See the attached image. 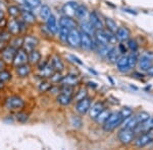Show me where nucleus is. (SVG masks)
<instances>
[{"instance_id":"nucleus-39","label":"nucleus","mask_w":153,"mask_h":150,"mask_svg":"<svg viewBox=\"0 0 153 150\" xmlns=\"http://www.w3.org/2000/svg\"><path fill=\"white\" fill-rule=\"evenodd\" d=\"M128 60H129L130 69H131V68H134L136 66V64H137V62H138V57H137V55L135 54V52H133L131 55L128 56Z\"/></svg>"},{"instance_id":"nucleus-35","label":"nucleus","mask_w":153,"mask_h":150,"mask_svg":"<svg viewBox=\"0 0 153 150\" xmlns=\"http://www.w3.org/2000/svg\"><path fill=\"white\" fill-rule=\"evenodd\" d=\"M71 29L65 28V26H60L58 29V31H59V39H60L62 42L66 43V40H68V33H70Z\"/></svg>"},{"instance_id":"nucleus-4","label":"nucleus","mask_w":153,"mask_h":150,"mask_svg":"<svg viewBox=\"0 0 153 150\" xmlns=\"http://www.w3.org/2000/svg\"><path fill=\"white\" fill-rule=\"evenodd\" d=\"M66 43L73 48H78L81 46V33L76 29H73L70 31L68 36Z\"/></svg>"},{"instance_id":"nucleus-21","label":"nucleus","mask_w":153,"mask_h":150,"mask_svg":"<svg viewBox=\"0 0 153 150\" xmlns=\"http://www.w3.org/2000/svg\"><path fill=\"white\" fill-rule=\"evenodd\" d=\"M47 23V29H49L51 34H56L58 33V26H57V21H56V18L53 14H51L48 18V19L46 20Z\"/></svg>"},{"instance_id":"nucleus-24","label":"nucleus","mask_w":153,"mask_h":150,"mask_svg":"<svg viewBox=\"0 0 153 150\" xmlns=\"http://www.w3.org/2000/svg\"><path fill=\"white\" fill-rule=\"evenodd\" d=\"M21 15L24 19V21L27 23H34L36 21L35 15L29 9H23V10H21Z\"/></svg>"},{"instance_id":"nucleus-28","label":"nucleus","mask_w":153,"mask_h":150,"mask_svg":"<svg viewBox=\"0 0 153 150\" xmlns=\"http://www.w3.org/2000/svg\"><path fill=\"white\" fill-rule=\"evenodd\" d=\"M73 102V95L65 94V93L59 92L57 97V102L61 105H71V102Z\"/></svg>"},{"instance_id":"nucleus-2","label":"nucleus","mask_w":153,"mask_h":150,"mask_svg":"<svg viewBox=\"0 0 153 150\" xmlns=\"http://www.w3.org/2000/svg\"><path fill=\"white\" fill-rule=\"evenodd\" d=\"M5 107L9 110H21L22 109H24L25 102L23 100V98L13 95V97H10L6 100Z\"/></svg>"},{"instance_id":"nucleus-11","label":"nucleus","mask_w":153,"mask_h":150,"mask_svg":"<svg viewBox=\"0 0 153 150\" xmlns=\"http://www.w3.org/2000/svg\"><path fill=\"white\" fill-rule=\"evenodd\" d=\"M28 62V53L26 51L22 50H16V54L14 56V59H13V64L16 66H19V65H23V64Z\"/></svg>"},{"instance_id":"nucleus-53","label":"nucleus","mask_w":153,"mask_h":150,"mask_svg":"<svg viewBox=\"0 0 153 150\" xmlns=\"http://www.w3.org/2000/svg\"><path fill=\"white\" fill-rule=\"evenodd\" d=\"M2 88H4V82L0 80V89H2Z\"/></svg>"},{"instance_id":"nucleus-29","label":"nucleus","mask_w":153,"mask_h":150,"mask_svg":"<svg viewBox=\"0 0 153 150\" xmlns=\"http://www.w3.org/2000/svg\"><path fill=\"white\" fill-rule=\"evenodd\" d=\"M88 15V9L87 7L85 5H83V4H81V5H78L76 9V14L75 16H76L79 19H81V20H84V18H86V16Z\"/></svg>"},{"instance_id":"nucleus-10","label":"nucleus","mask_w":153,"mask_h":150,"mask_svg":"<svg viewBox=\"0 0 153 150\" xmlns=\"http://www.w3.org/2000/svg\"><path fill=\"white\" fill-rule=\"evenodd\" d=\"M139 62V67L142 71H147L153 64V59L149 54H145L141 56V58L138 60Z\"/></svg>"},{"instance_id":"nucleus-34","label":"nucleus","mask_w":153,"mask_h":150,"mask_svg":"<svg viewBox=\"0 0 153 150\" xmlns=\"http://www.w3.org/2000/svg\"><path fill=\"white\" fill-rule=\"evenodd\" d=\"M25 4L29 7L30 9H36L41 6V0H24Z\"/></svg>"},{"instance_id":"nucleus-7","label":"nucleus","mask_w":153,"mask_h":150,"mask_svg":"<svg viewBox=\"0 0 153 150\" xmlns=\"http://www.w3.org/2000/svg\"><path fill=\"white\" fill-rule=\"evenodd\" d=\"M38 44H39V40L37 38L32 36H27L26 38H24V43H23L24 50L27 53L31 52V51L35 50V48L38 46Z\"/></svg>"},{"instance_id":"nucleus-17","label":"nucleus","mask_w":153,"mask_h":150,"mask_svg":"<svg viewBox=\"0 0 153 150\" xmlns=\"http://www.w3.org/2000/svg\"><path fill=\"white\" fill-rule=\"evenodd\" d=\"M89 16H90V23L93 24V26H94L96 29H103L104 23H103V21L101 20L100 16L98 15L95 11L91 12Z\"/></svg>"},{"instance_id":"nucleus-37","label":"nucleus","mask_w":153,"mask_h":150,"mask_svg":"<svg viewBox=\"0 0 153 150\" xmlns=\"http://www.w3.org/2000/svg\"><path fill=\"white\" fill-rule=\"evenodd\" d=\"M52 86V82L50 81H46V80H43L42 82L39 84V90L42 92H45V91H48L50 89V87Z\"/></svg>"},{"instance_id":"nucleus-44","label":"nucleus","mask_w":153,"mask_h":150,"mask_svg":"<svg viewBox=\"0 0 153 150\" xmlns=\"http://www.w3.org/2000/svg\"><path fill=\"white\" fill-rule=\"evenodd\" d=\"M23 43L24 38H16L14 41H12V47H14L16 49L21 48V47H23Z\"/></svg>"},{"instance_id":"nucleus-33","label":"nucleus","mask_w":153,"mask_h":150,"mask_svg":"<svg viewBox=\"0 0 153 150\" xmlns=\"http://www.w3.org/2000/svg\"><path fill=\"white\" fill-rule=\"evenodd\" d=\"M134 116H135L136 120H137V122L139 125L142 124L143 122H145L146 120H148L150 118V115L146 112H139L138 114H136ZM139 125H138V126H139Z\"/></svg>"},{"instance_id":"nucleus-1","label":"nucleus","mask_w":153,"mask_h":150,"mask_svg":"<svg viewBox=\"0 0 153 150\" xmlns=\"http://www.w3.org/2000/svg\"><path fill=\"white\" fill-rule=\"evenodd\" d=\"M123 117L120 116V112L118 113H113L108 116V118L105 120V122L103 123V129L106 132L113 131L117 127L120 126L123 123Z\"/></svg>"},{"instance_id":"nucleus-27","label":"nucleus","mask_w":153,"mask_h":150,"mask_svg":"<svg viewBox=\"0 0 153 150\" xmlns=\"http://www.w3.org/2000/svg\"><path fill=\"white\" fill-rule=\"evenodd\" d=\"M51 64H52L53 68L55 69V71H58V72H61L65 69V64L61 61V59L58 57L57 55H54L52 57V60H51Z\"/></svg>"},{"instance_id":"nucleus-32","label":"nucleus","mask_w":153,"mask_h":150,"mask_svg":"<svg viewBox=\"0 0 153 150\" xmlns=\"http://www.w3.org/2000/svg\"><path fill=\"white\" fill-rule=\"evenodd\" d=\"M51 9L48 5H42L40 9V18L43 20H47L49 16L51 15Z\"/></svg>"},{"instance_id":"nucleus-5","label":"nucleus","mask_w":153,"mask_h":150,"mask_svg":"<svg viewBox=\"0 0 153 150\" xmlns=\"http://www.w3.org/2000/svg\"><path fill=\"white\" fill-rule=\"evenodd\" d=\"M143 134L140 135L135 141V144L137 147H144L146 146L147 144H149L150 142L153 140V132L152 130L147 132H142Z\"/></svg>"},{"instance_id":"nucleus-8","label":"nucleus","mask_w":153,"mask_h":150,"mask_svg":"<svg viewBox=\"0 0 153 150\" xmlns=\"http://www.w3.org/2000/svg\"><path fill=\"white\" fill-rule=\"evenodd\" d=\"M81 33V46L84 50L86 51H91L93 49V45L94 42L92 41L91 36H89L88 34L84 33V31H80Z\"/></svg>"},{"instance_id":"nucleus-43","label":"nucleus","mask_w":153,"mask_h":150,"mask_svg":"<svg viewBox=\"0 0 153 150\" xmlns=\"http://www.w3.org/2000/svg\"><path fill=\"white\" fill-rule=\"evenodd\" d=\"M128 47L132 52H136L138 50V44L135 40H128Z\"/></svg>"},{"instance_id":"nucleus-30","label":"nucleus","mask_w":153,"mask_h":150,"mask_svg":"<svg viewBox=\"0 0 153 150\" xmlns=\"http://www.w3.org/2000/svg\"><path fill=\"white\" fill-rule=\"evenodd\" d=\"M28 61H30L31 64H38L41 61V54L40 52L36 50H33L29 52L28 55Z\"/></svg>"},{"instance_id":"nucleus-47","label":"nucleus","mask_w":153,"mask_h":150,"mask_svg":"<svg viewBox=\"0 0 153 150\" xmlns=\"http://www.w3.org/2000/svg\"><path fill=\"white\" fill-rule=\"evenodd\" d=\"M86 97H87V91H86L85 89H81L80 91L78 92V94L76 95V100H82V98Z\"/></svg>"},{"instance_id":"nucleus-45","label":"nucleus","mask_w":153,"mask_h":150,"mask_svg":"<svg viewBox=\"0 0 153 150\" xmlns=\"http://www.w3.org/2000/svg\"><path fill=\"white\" fill-rule=\"evenodd\" d=\"M16 119H18L19 122L25 123L27 120L29 119V117H28V115H27V114H24V113H19L18 116H16Z\"/></svg>"},{"instance_id":"nucleus-42","label":"nucleus","mask_w":153,"mask_h":150,"mask_svg":"<svg viewBox=\"0 0 153 150\" xmlns=\"http://www.w3.org/2000/svg\"><path fill=\"white\" fill-rule=\"evenodd\" d=\"M120 114L123 117V120H125V119H127V118H129L130 116H132L133 110L132 109H130V108H124V109H122V110L120 112Z\"/></svg>"},{"instance_id":"nucleus-50","label":"nucleus","mask_w":153,"mask_h":150,"mask_svg":"<svg viewBox=\"0 0 153 150\" xmlns=\"http://www.w3.org/2000/svg\"><path fill=\"white\" fill-rule=\"evenodd\" d=\"M7 26V20L5 18H1L0 19V28H4V26Z\"/></svg>"},{"instance_id":"nucleus-55","label":"nucleus","mask_w":153,"mask_h":150,"mask_svg":"<svg viewBox=\"0 0 153 150\" xmlns=\"http://www.w3.org/2000/svg\"><path fill=\"white\" fill-rule=\"evenodd\" d=\"M1 4H2V2H1V0H0V6H1Z\"/></svg>"},{"instance_id":"nucleus-38","label":"nucleus","mask_w":153,"mask_h":150,"mask_svg":"<svg viewBox=\"0 0 153 150\" xmlns=\"http://www.w3.org/2000/svg\"><path fill=\"white\" fill-rule=\"evenodd\" d=\"M8 13L12 18H16V16H19L21 14V9L16 5H11L8 7Z\"/></svg>"},{"instance_id":"nucleus-19","label":"nucleus","mask_w":153,"mask_h":150,"mask_svg":"<svg viewBox=\"0 0 153 150\" xmlns=\"http://www.w3.org/2000/svg\"><path fill=\"white\" fill-rule=\"evenodd\" d=\"M103 110H104V105H103L102 102H96L95 105H92V108L90 107V109H89V115H90V117L92 118V119H96V117H97Z\"/></svg>"},{"instance_id":"nucleus-23","label":"nucleus","mask_w":153,"mask_h":150,"mask_svg":"<svg viewBox=\"0 0 153 150\" xmlns=\"http://www.w3.org/2000/svg\"><path fill=\"white\" fill-rule=\"evenodd\" d=\"M106 56H107V58L110 63H117V60L120 58V56H122V53H120V51L118 50V49L111 48L109 51H108V53Z\"/></svg>"},{"instance_id":"nucleus-51","label":"nucleus","mask_w":153,"mask_h":150,"mask_svg":"<svg viewBox=\"0 0 153 150\" xmlns=\"http://www.w3.org/2000/svg\"><path fill=\"white\" fill-rule=\"evenodd\" d=\"M147 73H148V74H149L150 76H153V65L149 68V69L147 70Z\"/></svg>"},{"instance_id":"nucleus-25","label":"nucleus","mask_w":153,"mask_h":150,"mask_svg":"<svg viewBox=\"0 0 153 150\" xmlns=\"http://www.w3.org/2000/svg\"><path fill=\"white\" fill-rule=\"evenodd\" d=\"M81 29H82V31L88 34L89 36H93L95 34L96 29L93 26V24L90 23V20H84L81 23Z\"/></svg>"},{"instance_id":"nucleus-13","label":"nucleus","mask_w":153,"mask_h":150,"mask_svg":"<svg viewBox=\"0 0 153 150\" xmlns=\"http://www.w3.org/2000/svg\"><path fill=\"white\" fill-rule=\"evenodd\" d=\"M94 36L97 43L102 44V45H108L109 44V35L103 29H96Z\"/></svg>"},{"instance_id":"nucleus-12","label":"nucleus","mask_w":153,"mask_h":150,"mask_svg":"<svg viewBox=\"0 0 153 150\" xmlns=\"http://www.w3.org/2000/svg\"><path fill=\"white\" fill-rule=\"evenodd\" d=\"M130 37H131V31L126 26H120L115 31V38L120 42H127L128 40H130Z\"/></svg>"},{"instance_id":"nucleus-36","label":"nucleus","mask_w":153,"mask_h":150,"mask_svg":"<svg viewBox=\"0 0 153 150\" xmlns=\"http://www.w3.org/2000/svg\"><path fill=\"white\" fill-rule=\"evenodd\" d=\"M110 115V113L108 112V110H103L102 112L100 113L99 115L96 117V121H97V123H99V124H103V123L105 122V120L108 118V116Z\"/></svg>"},{"instance_id":"nucleus-16","label":"nucleus","mask_w":153,"mask_h":150,"mask_svg":"<svg viewBox=\"0 0 153 150\" xmlns=\"http://www.w3.org/2000/svg\"><path fill=\"white\" fill-rule=\"evenodd\" d=\"M7 26H8V31L10 35L16 36L22 31L21 23L19 20H16V19H12L9 23H7Z\"/></svg>"},{"instance_id":"nucleus-6","label":"nucleus","mask_w":153,"mask_h":150,"mask_svg":"<svg viewBox=\"0 0 153 150\" xmlns=\"http://www.w3.org/2000/svg\"><path fill=\"white\" fill-rule=\"evenodd\" d=\"M91 107V100L87 97L78 100L76 105V110L80 115H86L89 112V109Z\"/></svg>"},{"instance_id":"nucleus-41","label":"nucleus","mask_w":153,"mask_h":150,"mask_svg":"<svg viewBox=\"0 0 153 150\" xmlns=\"http://www.w3.org/2000/svg\"><path fill=\"white\" fill-rule=\"evenodd\" d=\"M11 79V74L8 72V71L2 70L0 71V80L3 81V82H7Z\"/></svg>"},{"instance_id":"nucleus-22","label":"nucleus","mask_w":153,"mask_h":150,"mask_svg":"<svg viewBox=\"0 0 153 150\" xmlns=\"http://www.w3.org/2000/svg\"><path fill=\"white\" fill-rule=\"evenodd\" d=\"M60 83L62 85H70V86H75L79 83V79L76 75L68 74L66 76H63L62 79H61Z\"/></svg>"},{"instance_id":"nucleus-54","label":"nucleus","mask_w":153,"mask_h":150,"mask_svg":"<svg viewBox=\"0 0 153 150\" xmlns=\"http://www.w3.org/2000/svg\"><path fill=\"white\" fill-rule=\"evenodd\" d=\"M3 18H4V13H3V11L0 10V19Z\"/></svg>"},{"instance_id":"nucleus-52","label":"nucleus","mask_w":153,"mask_h":150,"mask_svg":"<svg viewBox=\"0 0 153 150\" xmlns=\"http://www.w3.org/2000/svg\"><path fill=\"white\" fill-rule=\"evenodd\" d=\"M4 68V62L2 60H0V71H2Z\"/></svg>"},{"instance_id":"nucleus-14","label":"nucleus","mask_w":153,"mask_h":150,"mask_svg":"<svg viewBox=\"0 0 153 150\" xmlns=\"http://www.w3.org/2000/svg\"><path fill=\"white\" fill-rule=\"evenodd\" d=\"M79 4L76 2L74 1H70V2H66V3L63 5L62 7V10L65 13L66 16H70V18H74L76 14V9L78 7Z\"/></svg>"},{"instance_id":"nucleus-3","label":"nucleus","mask_w":153,"mask_h":150,"mask_svg":"<svg viewBox=\"0 0 153 150\" xmlns=\"http://www.w3.org/2000/svg\"><path fill=\"white\" fill-rule=\"evenodd\" d=\"M135 135H136L135 130L128 129V128H123V129L118 132L117 137H118V140H120L123 144L128 145L135 139Z\"/></svg>"},{"instance_id":"nucleus-46","label":"nucleus","mask_w":153,"mask_h":150,"mask_svg":"<svg viewBox=\"0 0 153 150\" xmlns=\"http://www.w3.org/2000/svg\"><path fill=\"white\" fill-rule=\"evenodd\" d=\"M71 125H73L74 127H81L82 126V121H81V119H79L78 117H73V119H71Z\"/></svg>"},{"instance_id":"nucleus-18","label":"nucleus","mask_w":153,"mask_h":150,"mask_svg":"<svg viewBox=\"0 0 153 150\" xmlns=\"http://www.w3.org/2000/svg\"><path fill=\"white\" fill-rule=\"evenodd\" d=\"M59 26H65V28L68 29H76V23L73 19V18H70V16H66V15L62 16V18L59 19Z\"/></svg>"},{"instance_id":"nucleus-48","label":"nucleus","mask_w":153,"mask_h":150,"mask_svg":"<svg viewBox=\"0 0 153 150\" xmlns=\"http://www.w3.org/2000/svg\"><path fill=\"white\" fill-rule=\"evenodd\" d=\"M68 57H70V59H71V60H73L75 63H78V64H80V65H83V62H82V61H81L78 57H76L75 55H70Z\"/></svg>"},{"instance_id":"nucleus-20","label":"nucleus","mask_w":153,"mask_h":150,"mask_svg":"<svg viewBox=\"0 0 153 150\" xmlns=\"http://www.w3.org/2000/svg\"><path fill=\"white\" fill-rule=\"evenodd\" d=\"M39 69H40V76H42V77H50V76L55 72V69L53 68L51 63H48V64H45V65L41 66Z\"/></svg>"},{"instance_id":"nucleus-49","label":"nucleus","mask_w":153,"mask_h":150,"mask_svg":"<svg viewBox=\"0 0 153 150\" xmlns=\"http://www.w3.org/2000/svg\"><path fill=\"white\" fill-rule=\"evenodd\" d=\"M7 47V44H6V41H3V40H0V52L4 50Z\"/></svg>"},{"instance_id":"nucleus-15","label":"nucleus","mask_w":153,"mask_h":150,"mask_svg":"<svg viewBox=\"0 0 153 150\" xmlns=\"http://www.w3.org/2000/svg\"><path fill=\"white\" fill-rule=\"evenodd\" d=\"M117 64V70L122 73H125L127 71L130 70V66H129V60H128V56L122 55L120 58L117 60V62L115 63Z\"/></svg>"},{"instance_id":"nucleus-9","label":"nucleus","mask_w":153,"mask_h":150,"mask_svg":"<svg viewBox=\"0 0 153 150\" xmlns=\"http://www.w3.org/2000/svg\"><path fill=\"white\" fill-rule=\"evenodd\" d=\"M1 53H2V59H3L4 62L12 63L13 62L14 56H16V49L12 46H9V47H6Z\"/></svg>"},{"instance_id":"nucleus-40","label":"nucleus","mask_w":153,"mask_h":150,"mask_svg":"<svg viewBox=\"0 0 153 150\" xmlns=\"http://www.w3.org/2000/svg\"><path fill=\"white\" fill-rule=\"evenodd\" d=\"M62 77H63V76L61 75V72L55 71V72H54L53 74L50 76V80H51V82H53V83H60Z\"/></svg>"},{"instance_id":"nucleus-26","label":"nucleus","mask_w":153,"mask_h":150,"mask_svg":"<svg viewBox=\"0 0 153 150\" xmlns=\"http://www.w3.org/2000/svg\"><path fill=\"white\" fill-rule=\"evenodd\" d=\"M16 73H18V75L19 77H27L30 72H31V67H30L29 64L25 63L23 65H19V66H16Z\"/></svg>"},{"instance_id":"nucleus-31","label":"nucleus","mask_w":153,"mask_h":150,"mask_svg":"<svg viewBox=\"0 0 153 150\" xmlns=\"http://www.w3.org/2000/svg\"><path fill=\"white\" fill-rule=\"evenodd\" d=\"M105 26L111 34H115V31H117L118 29L117 23H115L112 18H105Z\"/></svg>"}]
</instances>
